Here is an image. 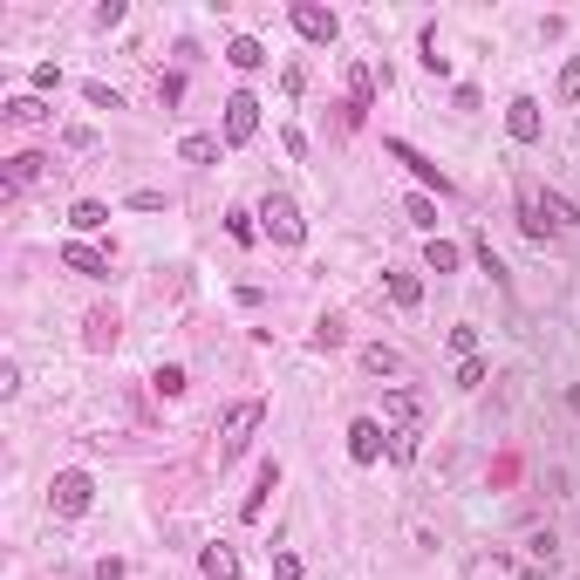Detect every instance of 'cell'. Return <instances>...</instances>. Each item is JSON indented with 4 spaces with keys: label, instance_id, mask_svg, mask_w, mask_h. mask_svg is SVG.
Listing matches in <instances>:
<instances>
[{
    "label": "cell",
    "instance_id": "cell-1",
    "mask_svg": "<svg viewBox=\"0 0 580 580\" xmlns=\"http://www.w3.org/2000/svg\"><path fill=\"white\" fill-rule=\"evenodd\" d=\"M260 232H267L273 246H301L308 239V219H301V205L287 192H267V205H260Z\"/></svg>",
    "mask_w": 580,
    "mask_h": 580
},
{
    "label": "cell",
    "instance_id": "cell-2",
    "mask_svg": "<svg viewBox=\"0 0 580 580\" xmlns=\"http://www.w3.org/2000/svg\"><path fill=\"white\" fill-rule=\"evenodd\" d=\"M48 505H55L62 519H82V512L96 505V478H89V471H55V485H48Z\"/></svg>",
    "mask_w": 580,
    "mask_h": 580
},
{
    "label": "cell",
    "instance_id": "cell-3",
    "mask_svg": "<svg viewBox=\"0 0 580 580\" xmlns=\"http://www.w3.org/2000/svg\"><path fill=\"white\" fill-rule=\"evenodd\" d=\"M287 21H294V35H301V41H314V48H328V41L342 35L335 7H321V0H294V7H287Z\"/></svg>",
    "mask_w": 580,
    "mask_h": 580
},
{
    "label": "cell",
    "instance_id": "cell-4",
    "mask_svg": "<svg viewBox=\"0 0 580 580\" xmlns=\"http://www.w3.org/2000/svg\"><path fill=\"white\" fill-rule=\"evenodd\" d=\"M260 417H267V403H260V396H246V403H232L226 430H219V451H226V458H239V451L253 444V430H260Z\"/></svg>",
    "mask_w": 580,
    "mask_h": 580
},
{
    "label": "cell",
    "instance_id": "cell-5",
    "mask_svg": "<svg viewBox=\"0 0 580 580\" xmlns=\"http://www.w3.org/2000/svg\"><path fill=\"white\" fill-rule=\"evenodd\" d=\"M226 144H253L260 137V96L253 89H232L226 96V130H219Z\"/></svg>",
    "mask_w": 580,
    "mask_h": 580
},
{
    "label": "cell",
    "instance_id": "cell-6",
    "mask_svg": "<svg viewBox=\"0 0 580 580\" xmlns=\"http://www.w3.org/2000/svg\"><path fill=\"white\" fill-rule=\"evenodd\" d=\"M505 137H512V144H540V137H546L540 96H512V103H505Z\"/></svg>",
    "mask_w": 580,
    "mask_h": 580
},
{
    "label": "cell",
    "instance_id": "cell-7",
    "mask_svg": "<svg viewBox=\"0 0 580 580\" xmlns=\"http://www.w3.org/2000/svg\"><path fill=\"white\" fill-rule=\"evenodd\" d=\"M383 417L396 430H417V424H424V389H410V383L383 389Z\"/></svg>",
    "mask_w": 580,
    "mask_h": 580
},
{
    "label": "cell",
    "instance_id": "cell-8",
    "mask_svg": "<svg viewBox=\"0 0 580 580\" xmlns=\"http://www.w3.org/2000/svg\"><path fill=\"white\" fill-rule=\"evenodd\" d=\"M389 451V430L376 424V417H355V424H348V458L355 464H376Z\"/></svg>",
    "mask_w": 580,
    "mask_h": 580
},
{
    "label": "cell",
    "instance_id": "cell-9",
    "mask_svg": "<svg viewBox=\"0 0 580 580\" xmlns=\"http://www.w3.org/2000/svg\"><path fill=\"white\" fill-rule=\"evenodd\" d=\"M62 267L82 273V280H110V253H96V246H82V239H62Z\"/></svg>",
    "mask_w": 580,
    "mask_h": 580
},
{
    "label": "cell",
    "instance_id": "cell-10",
    "mask_svg": "<svg viewBox=\"0 0 580 580\" xmlns=\"http://www.w3.org/2000/svg\"><path fill=\"white\" fill-rule=\"evenodd\" d=\"M48 178V157L41 151H14L7 157V192H28V185H41Z\"/></svg>",
    "mask_w": 580,
    "mask_h": 580
},
{
    "label": "cell",
    "instance_id": "cell-11",
    "mask_svg": "<svg viewBox=\"0 0 580 580\" xmlns=\"http://www.w3.org/2000/svg\"><path fill=\"white\" fill-rule=\"evenodd\" d=\"M219 151H226V137H205V130H192V137H178V164H192V171H205V164H219Z\"/></svg>",
    "mask_w": 580,
    "mask_h": 580
},
{
    "label": "cell",
    "instance_id": "cell-12",
    "mask_svg": "<svg viewBox=\"0 0 580 580\" xmlns=\"http://www.w3.org/2000/svg\"><path fill=\"white\" fill-rule=\"evenodd\" d=\"M369 103H376V69H369V62H348V116L362 123Z\"/></svg>",
    "mask_w": 580,
    "mask_h": 580
},
{
    "label": "cell",
    "instance_id": "cell-13",
    "mask_svg": "<svg viewBox=\"0 0 580 580\" xmlns=\"http://www.w3.org/2000/svg\"><path fill=\"white\" fill-rule=\"evenodd\" d=\"M267 492H280V464H260V478H253V492H246V505H239V519H246V526H253V519H260V512H267Z\"/></svg>",
    "mask_w": 580,
    "mask_h": 580
},
{
    "label": "cell",
    "instance_id": "cell-14",
    "mask_svg": "<svg viewBox=\"0 0 580 580\" xmlns=\"http://www.w3.org/2000/svg\"><path fill=\"white\" fill-rule=\"evenodd\" d=\"M383 287H389V301H396V308H424V280H417L410 267H389Z\"/></svg>",
    "mask_w": 580,
    "mask_h": 580
},
{
    "label": "cell",
    "instance_id": "cell-15",
    "mask_svg": "<svg viewBox=\"0 0 580 580\" xmlns=\"http://www.w3.org/2000/svg\"><path fill=\"white\" fill-rule=\"evenodd\" d=\"M116 328H123V321H116V308H96L89 321H82V348H96V355H103V348H116Z\"/></svg>",
    "mask_w": 580,
    "mask_h": 580
},
{
    "label": "cell",
    "instance_id": "cell-16",
    "mask_svg": "<svg viewBox=\"0 0 580 580\" xmlns=\"http://www.w3.org/2000/svg\"><path fill=\"white\" fill-rule=\"evenodd\" d=\"M226 62L239 69V76H253V69H267V48H260L253 35H232L226 41Z\"/></svg>",
    "mask_w": 580,
    "mask_h": 580
},
{
    "label": "cell",
    "instance_id": "cell-17",
    "mask_svg": "<svg viewBox=\"0 0 580 580\" xmlns=\"http://www.w3.org/2000/svg\"><path fill=\"white\" fill-rule=\"evenodd\" d=\"M198 574L205 580H239V553H232V546H205V553H198Z\"/></svg>",
    "mask_w": 580,
    "mask_h": 580
},
{
    "label": "cell",
    "instance_id": "cell-18",
    "mask_svg": "<svg viewBox=\"0 0 580 580\" xmlns=\"http://www.w3.org/2000/svg\"><path fill=\"white\" fill-rule=\"evenodd\" d=\"M96 226H110V205L103 198H76L69 205V232H96Z\"/></svg>",
    "mask_w": 580,
    "mask_h": 580
},
{
    "label": "cell",
    "instance_id": "cell-19",
    "mask_svg": "<svg viewBox=\"0 0 580 580\" xmlns=\"http://www.w3.org/2000/svg\"><path fill=\"white\" fill-rule=\"evenodd\" d=\"M424 267L430 273H458L464 267V246H458V239H430V246H424Z\"/></svg>",
    "mask_w": 580,
    "mask_h": 580
},
{
    "label": "cell",
    "instance_id": "cell-20",
    "mask_svg": "<svg viewBox=\"0 0 580 580\" xmlns=\"http://www.w3.org/2000/svg\"><path fill=\"white\" fill-rule=\"evenodd\" d=\"M540 212H546V226H553V232L580 226V205H574V198H560V192H540Z\"/></svg>",
    "mask_w": 580,
    "mask_h": 580
},
{
    "label": "cell",
    "instance_id": "cell-21",
    "mask_svg": "<svg viewBox=\"0 0 580 580\" xmlns=\"http://www.w3.org/2000/svg\"><path fill=\"white\" fill-rule=\"evenodd\" d=\"M389 157H396V164H410V171H417V185H437V192H444V178H437V164H424V157L410 151L403 137H389Z\"/></svg>",
    "mask_w": 580,
    "mask_h": 580
},
{
    "label": "cell",
    "instance_id": "cell-22",
    "mask_svg": "<svg viewBox=\"0 0 580 580\" xmlns=\"http://www.w3.org/2000/svg\"><path fill=\"white\" fill-rule=\"evenodd\" d=\"M0 116H7V123H48V103L28 89V96H7V110H0Z\"/></svg>",
    "mask_w": 580,
    "mask_h": 580
},
{
    "label": "cell",
    "instance_id": "cell-23",
    "mask_svg": "<svg viewBox=\"0 0 580 580\" xmlns=\"http://www.w3.org/2000/svg\"><path fill=\"white\" fill-rule=\"evenodd\" d=\"M403 212H410V226H417V232L437 239V198H430V192H410V198H403Z\"/></svg>",
    "mask_w": 580,
    "mask_h": 580
},
{
    "label": "cell",
    "instance_id": "cell-24",
    "mask_svg": "<svg viewBox=\"0 0 580 580\" xmlns=\"http://www.w3.org/2000/svg\"><path fill=\"white\" fill-rule=\"evenodd\" d=\"M362 369H369V376H396V369H403V355H396L389 342H369V348H362Z\"/></svg>",
    "mask_w": 580,
    "mask_h": 580
},
{
    "label": "cell",
    "instance_id": "cell-25",
    "mask_svg": "<svg viewBox=\"0 0 580 580\" xmlns=\"http://www.w3.org/2000/svg\"><path fill=\"white\" fill-rule=\"evenodd\" d=\"M389 464H417V430H389Z\"/></svg>",
    "mask_w": 580,
    "mask_h": 580
},
{
    "label": "cell",
    "instance_id": "cell-26",
    "mask_svg": "<svg viewBox=\"0 0 580 580\" xmlns=\"http://www.w3.org/2000/svg\"><path fill=\"white\" fill-rule=\"evenodd\" d=\"M253 219H260V212H226V232L239 239V246H253V239H260V226H253Z\"/></svg>",
    "mask_w": 580,
    "mask_h": 580
},
{
    "label": "cell",
    "instance_id": "cell-27",
    "mask_svg": "<svg viewBox=\"0 0 580 580\" xmlns=\"http://www.w3.org/2000/svg\"><path fill=\"white\" fill-rule=\"evenodd\" d=\"M82 96H89V110H123V96H116L110 82H82Z\"/></svg>",
    "mask_w": 580,
    "mask_h": 580
},
{
    "label": "cell",
    "instance_id": "cell-28",
    "mask_svg": "<svg viewBox=\"0 0 580 580\" xmlns=\"http://www.w3.org/2000/svg\"><path fill=\"white\" fill-rule=\"evenodd\" d=\"M342 335H348V321H342V314H321V321H314V342H321V348H335Z\"/></svg>",
    "mask_w": 580,
    "mask_h": 580
},
{
    "label": "cell",
    "instance_id": "cell-29",
    "mask_svg": "<svg viewBox=\"0 0 580 580\" xmlns=\"http://www.w3.org/2000/svg\"><path fill=\"white\" fill-rule=\"evenodd\" d=\"M151 383H157V396H185V369H178V362H164Z\"/></svg>",
    "mask_w": 580,
    "mask_h": 580
},
{
    "label": "cell",
    "instance_id": "cell-30",
    "mask_svg": "<svg viewBox=\"0 0 580 580\" xmlns=\"http://www.w3.org/2000/svg\"><path fill=\"white\" fill-rule=\"evenodd\" d=\"M273 580H308V567H301L287 546H273Z\"/></svg>",
    "mask_w": 580,
    "mask_h": 580
},
{
    "label": "cell",
    "instance_id": "cell-31",
    "mask_svg": "<svg viewBox=\"0 0 580 580\" xmlns=\"http://www.w3.org/2000/svg\"><path fill=\"white\" fill-rule=\"evenodd\" d=\"M35 96H55V89H62V69H55V62H35Z\"/></svg>",
    "mask_w": 580,
    "mask_h": 580
},
{
    "label": "cell",
    "instance_id": "cell-32",
    "mask_svg": "<svg viewBox=\"0 0 580 580\" xmlns=\"http://www.w3.org/2000/svg\"><path fill=\"white\" fill-rule=\"evenodd\" d=\"M560 103H580V55H567V69H560Z\"/></svg>",
    "mask_w": 580,
    "mask_h": 580
},
{
    "label": "cell",
    "instance_id": "cell-33",
    "mask_svg": "<svg viewBox=\"0 0 580 580\" xmlns=\"http://www.w3.org/2000/svg\"><path fill=\"white\" fill-rule=\"evenodd\" d=\"M123 14H130V7H123V0H103V7H96V14H89V21H96V28H103V35H110V28H123Z\"/></svg>",
    "mask_w": 580,
    "mask_h": 580
},
{
    "label": "cell",
    "instance_id": "cell-34",
    "mask_svg": "<svg viewBox=\"0 0 580 580\" xmlns=\"http://www.w3.org/2000/svg\"><path fill=\"white\" fill-rule=\"evenodd\" d=\"M62 144H69V151H96V144H103V137H96V130H89V123H69V130H62Z\"/></svg>",
    "mask_w": 580,
    "mask_h": 580
},
{
    "label": "cell",
    "instance_id": "cell-35",
    "mask_svg": "<svg viewBox=\"0 0 580 580\" xmlns=\"http://www.w3.org/2000/svg\"><path fill=\"white\" fill-rule=\"evenodd\" d=\"M471 253H478V267H485V273L505 287V267H499V253H492V239H471Z\"/></svg>",
    "mask_w": 580,
    "mask_h": 580
},
{
    "label": "cell",
    "instance_id": "cell-36",
    "mask_svg": "<svg viewBox=\"0 0 580 580\" xmlns=\"http://www.w3.org/2000/svg\"><path fill=\"white\" fill-rule=\"evenodd\" d=\"M451 348L471 362V355H478V328H471V321H458V328H451Z\"/></svg>",
    "mask_w": 580,
    "mask_h": 580
},
{
    "label": "cell",
    "instance_id": "cell-37",
    "mask_svg": "<svg viewBox=\"0 0 580 580\" xmlns=\"http://www.w3.org/2000/svg\"><path fill=\"white\" fill-rule=\"evenodd\" d=\"M485 383V362H478V355H471V362H458V389H478Z\"/></svg>",
    "mask_w": 580,
    "mask_h": 580
},
{
    "label": "cell",
    "instance_id": "cell-38",
    "mask_svg": "<svg viewBox=\"0 0 580 580\" xmlns=\"http://www.w3.org/2000/svg\"><path fill=\"white\" fill-rule=\"evenodd\" d=\"M123 205H130V212H164V192H130Z\"/></svg>",
    "mask_w": 580,
    "mask_h": 580
},
{
    "label": "cell",
    "instance_id": "cell-39",
    "mask_svg": "<svg viewBox=\"0 0 580 580\" xmlns=\"http://www.w3.org/2000/svg\"><path fill=\"white\" fill-rule=\"evenodd\" d=\"M0 396H21V362H0Z\"/></svg>",
    "mask_w": 580,
    "mask_h": 580
},
{
    "label": "cell",
    "instance_id": "cell-40",
    "mask_svg": "<svg viewBox=\"0 0 580 580\" xmlns=\"http://www.w3.org/2000/svg\"><path fill=\"white\" fill-rule=\"evenodd\" d=\"M89 580H123V560H96V567H89Z\"/></svg>",
    "mask_w": 580,
    "mask_h": 580
},
{
    "label": "cell",
    "instance_id": "cell-41",
    "mask_svg": "<svg viewBox=\"0 0 580 580\" xmlns=\"http://www.w3.org/2000/svg\"><path fill=\"white\" fill-rule=\"evenodd\" d=\"M567 410H574V417H580V383H567Z\"/></svg>",
    "mask_w": 580,
    "mask_h": 580
}]
</instances>
